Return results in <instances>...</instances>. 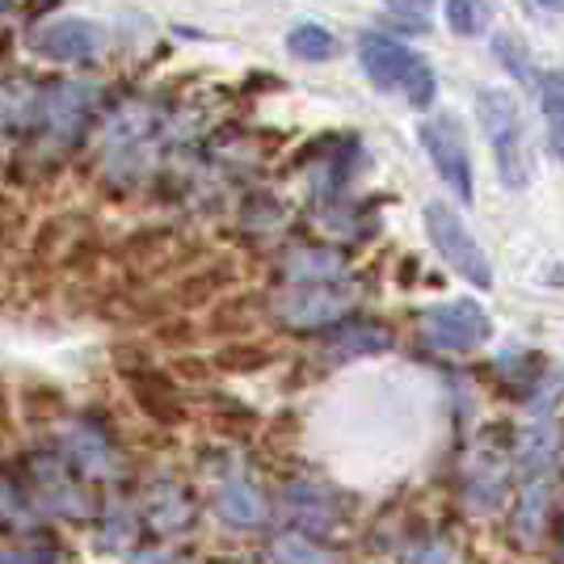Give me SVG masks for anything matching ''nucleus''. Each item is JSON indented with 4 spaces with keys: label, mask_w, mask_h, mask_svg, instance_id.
Wrapping results in <instances>:
<instances>
[{
    "label": "nucleus",
    "mask_w": 564,
    "mask_h": 564,
    "mask_svg": "<svg viewBox=\"0 0 564 564\" xmlns=\"http://www.w3.org/2000/svg\"><path fill=\"white\" fill-rule=\"evenodd\" d=\"M425 232H430V240H434L438 258L447 261L459 279H468L471 286H480V291L494 286L489 258L480 253V245L471 240V232L464 228V219L451 212L447 203H425Z\"/></svg>",
    "instance_id": "obj_3"
},
{
    "label": "nucleus",
    "mask_w": 564,
    "mask_h": 564,
    "mask_svg": "<svg viewBox=\"0 0 564 564\" xmlns=\"http://www.w3.org/2000/svg\"><path fill=\"white\" fill-rule=\"evenodd\" d=\"M0 564H55L51 547H22V552H0Z\"/></svg>",
    "instance_id": "obj_15"
},
{
    "label": "nucleus",
    "mask_w": 564,
    "mask_h": 564,
    "mask_svg": "<svg viewBox=\"0 0 564 564\" xmlns=\"http://www.w3.org/2000/svg\"><path fill=\"white\" fill-rule=\"evenodd\" d=\"M392 4H397V9H425L430 0H392Z\"/></svg>",
    "instance_id": "obj_18"
},
{
    "label": "nucleus",
    "mask_w": 564,
    "mask_h": 564,
    "mask_svg": "<svg viewBox=\"0 0 564 564\" xmlns=\"http://www.w3.org/2000/svg\"><path fill=\"white\" fill-rule=\"evenodd\" d=\"M540 9H564V0H535Z\"/></svg>",
    "instance_id": "obj_19"
},
{
    "label": "nucleus",
    "mask_w": 564,
    "mask_h": 564,
    "mask_svg": "<svg viewBox=\"0 0 564 564\" xmlns=\"http://www.w3.org/2000/svg\"><path fill=\"white\" fill-rule=\"evenodd\" d=\"M552 148H556V156L564 161V122H552Z\"/></svg>",
    "instance_id": "obj_17"
},
{
    "label": "nucleus",
    "mask_w": 564,
    "mask_h": 564,
    "mask_svg": "<svg viewBox=\"0 0 564 564\" xmlns=\"http://www.w3.org/2000/svg\"><path fill=\"white\" fill-rule=\"evenodd\" d=\"M34 480H39V489H43V497H47L55 510H64V514H85V497L76 494L64 459H39V464H34Z\"/></svg>",
    "instance_id": "obj_9"
},
{
    "label": "nucleus",
    "mask_w": 564,
    "mask_h": 564,
    "mask_svg": "<svg viewBox=\"0 0 564 564\" xmlns=\"http://www.w3.org/2000/svg\"><path fill=\"white\" fill-rule=\"evenodd\" d=\"M540 97H543V115L552 122H564V72H547L540 80Z\"/></svg>",
    "instance_id": "obj_14"
},
{
    "label": "nucleus",
    "mask_w": 564,
    "mask_h": 564,
    "mask_svg": "<svg viewBox=\"0 0 564 564\" xmlns=\"http://www.w3.org/2000/svg\"><path fill=\"white\" fill-rule=\"evenodd\" d=\"M476 115L480 127L489 135V148L497 156V173L510 189L527 186V140H522V115H518V101L506 89H480L476 101Z\"/></svg>",
    "instance_id": "obj_2"
},
{
    "label": "nucleus",
    "mask_w": 564,
    "mask_h": 564,
    "mask_svg": "<svg viewBox=\"0 0 564 564\" xmlns=\"http://www.w3.org/2000/svg\"><path fill=\"white\" fill-rule=\"evenodd\" d=\"M422 143H425V152H430V161H434V169H438V177L455 189V198H459V203H471L476 182H471L468 148H464V135H459V118L455 115L430 118L422 127Z\"/></svg>",
    "instance_id": "obj_5"
},
{
    "label": "nucleus",
    "mask_w": 564,
    "mask_h": 564,
    "mask_svg": "<svg viewBox=\"0 0 564 564\" xmlns=\"http://www.w3.org/2000/svg\"><path fill=\"white\" fill-rule=\"evenodd\" d=\"M489 18H494L489 0H447V25L455 30V34H464V39L485 34Z\"/></svg>",
    "instance_id": "obj_12"
},
{
    "label": "nucleus",
    "mask_w": 564,
    "mask_h": 564,
    "mask_svg": "<svg viewBox=\"0 0 564 564\" xmlns=\"http://www.w3.org/2000/svg\"><path fill=\"white\" fill-rule=\"evenodd\" d=\"M286 506H291V518L312 531V535H321V531H329L333 518H337V506H333V497L325 489H316V485H295L291 494H286Z\"/></svg>",
    "instance_id": "obj_8"
},
{
    "label": "nucleus",
    "mask_w": 564,
    "mask_h": 564,
    "mask_svg": "<svg viewBox=\"0 0 564 564\" xmlns=\"http://www.w3.org/2000/svg\"><path fill=\"white\" fill-rule=\"evenodd\" d=\"M4 9H9V0H0V13H4Z\"/></svg>",
    "instance_id": "obj_20"
},
{
    "label": "nucleus",
    "mask_w": 564,
    "mask_h": 564,
    "mask_svg": "<svg viewBox=\"0 0 564 564\" xmlns=\"http://www.w3.org/2000/svg\"><path fill=\"white\" fill-rule=\"evenodd\" d=\"M131 564H186L182 556H169V552H140Z\"/></svg>",
    "instance_id": "obj_16"
},
{
    "label": "nucleus",
    "mask_w": 564,
    "mask_h": 564,
    "mask_svg": "<svg viewBox=\"0 0 564 564\" xmlns=\"http://www.w3.org/2000/svg\"><path fill=\"white\" fill-rule=\"evenodd\" d=\"M346 316V300L337 295V291H304V295H295L291 304H286V321L295 325V329H316V325H333V321H341Z\"/></svg>",
    "instance_id": "obj_7"
},
{
    "label": "nucleus",
    "mask_w": 564,
    "mask_h": 564,
    "mask_svg": "<svg viewBox=\"0 0 564 564\" xmlns=\"http://www.w3.org/2000/svg\"><path fill=\"white\" fill-rule=\"evenodd\" d=\"M422 329L430 346L451 354H468L494 337V325H489L485 307L471 304V300H451L443 307H430L422 316Z\"/></svg>",
    "instance_id": "obj_4"
},
{
    "label": "nucleus",
    "mask_w": 564,
    "mask_h": 564,
    "mask_svg": "<svg viewBox=\"0 0 564 564\" xmlns=\"http://www.w3.org/2000/svg\"><path fill=\"white\" fill-rule=\"evenodd\" d=\"M358 55H362V68L371 76V85H379V89H404L409 106H417V110H425L434 101V94H438L434 68L425 64L422 55H413L404 43L388 39V34H362Z\"/></svg>",
    "instance_id": "obj_1"
},
{
    "label": "nucleus",
    "mask_w": 564,
    "mask_h": 564,
    "mask_svg": "<svg viewBox=\"0 0 564 564\" xmlns=\"http://www.w3.org/2000/svg\"><path fill=\"white\" fill-rule=\"evenodd\" d=\"M494 51H497V59H501L506 68L514 72L522 85H531V80H535V76H531V55H527V47L518 43L514 34H497V39H494Z\"/></svg>",
    "instance_id": "obj_13"
},
{
    "label": "nucleus",
    "mask_w": 564,
    "mask_h": 564,
    "mask_svg": "<svg viewBox=\"0 0 564 564\" xmlns=\"http://www.w3.org/2000/svg\"><path fill=\"white\" fill-rule=\"evenodd\" d=\"M286 51H291L295 59H307V64H325V59L337 55V34H329L325 25H316V22H304L286 34Z\"/></svg>",
    "instance_id": "obj_11"
},
{
    "label": "nucleus",
    "mask_w": 564,
    "mask_h": 564,
    "mask_svg": "<svg viewBox=\"0 0 564 564\" xmlns=\"http://www.w3.org/2000/svg\"><path fill=\"white\" fill-rule=\"evenodd\" d=\"M101 47V25L85 22V18H55L43 30L30 34V51L55 59V64H80V59H94Z\"/></svg>",
    "instance_id": "obj_6"
},
{
    "label": "nucleus",
    "mask_w": 564,
    "mask_h": 564,
    "mask_svg": "<svg viewBox=\"0 0 564 564\" xmlns=\"http://www.w3.org/2000/svg\"><path fill=\"white\" fill-rule=\"evenodd\" d=\"M215 506H219V514L224 522H232V527H258L265 510H261V497L249 489V480H228L219 497H215Z\"/></svg>",
    "instance_id": "obj_10"
}]
</instances>
